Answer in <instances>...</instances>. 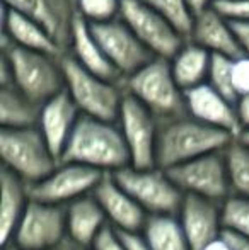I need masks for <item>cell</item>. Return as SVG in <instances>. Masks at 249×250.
I'll return each instance as SVG.
<instances>
[{
	"instance_id": "1",
	"label": "cell",
	"mask_w": 249,
	"mask_h": 250,
	"mask_svg": "<svg viewBox=\"0 0 249 250\" xmlns=\"http://www.w3.org/2000/svg\"><path fill=\"white\" fill-rule=\"evenodd\" d=\"M60 162H75L103 172L130 165V153L118 121L80 114Z\"/></svg>"
},
{
	"instance_id": "2",
	"label": "cell",
	"mask_w": 249,
	"mask_h": 250,
	"mask_svg": "<svg viewBox=\"0 0 249 250\" xmlns=\"http://www.w3.org/2000/svg\"><path fill=\"white\" fill-rule=\"evenodd\" d=\"M236 136L215 126L205 125L193 116L181 114L159 121L156 162L157 167L171 168L191 158L220 151Z\"/></svg>"
},
{
	"instance_id": "3",
	"label": "cell",
	"mask_w": 249,
	"mask_h": 250,
	"mask_svg": "<svg viewBox=\"0 0 249 250\" xmlns=\"http://www.w3.org/2000/svg\"><path fill=\"white\" fill-rule=\"evenodd\" d=\"M0 48L2 56L10 65L12 85L26 94L29 99L43 104L65 89L62 55L17 46L3 34Z\"/></svg>"
},
{
	"instance_id": "4",
	"label": "cell",
	"mask_w": 249,
	"mask_h": 250,
	"mask_svg": "<svg viewBox=\"0 0 249 250\" xmlns=\"http://www.w3.org/2000/svg\"><path fill=\"white\" fill-rule=\"evenodd\" d=\"M123 87L149 107L159 121L186 114L184 90L174 79L169 58L152 56L145 65L126 77Z\"/></svg>"
},
{
	"instance_id": "5",
	"label": "cell",
	"mask_w": 249,
	"mask_h": 250,
	"mask_svg": "<svg viewBox=\"0 0 249 250\" xmlns=\"http://www.w3.org/2000/svg\"><path fill=\"white\" fill-rule=\"evenodd\" d=\"M65 90L79 107L80 114L118 121L125 97L123 82L110 80L82 66L70 53L62 55Z\"/></svg>"
},
{
	"instance_id": "6",
	"label": "cell",
	"mask_w": 249,
	"mask_h": 250,
	"mask_svg": "<svg viewBox=\"0 0 249 250\" xmlns=\"http://www.w3.org/2000/svg\"><path fill=\"white\" fill-rule=\"evenodd\" d=\"M0 155L3 167L10 168L27 186L50 175L60 164L38 126L0 128Z\"/></svg>"
},
{
	"instance_id": "7",
	"label": "cell",
	"mask_w": 249,
	"mask_h": 250,
	"mask_svg": "<svg viewBox=\"0 0 249 250\" xmlns=\"http://www.w3.org/2000/svg\"><path fill=\"white\" fill-rule=\"evenodd\" d=\"M111 174L147 214H178L184 194L164 168L126 165Z\"/></svg>"
},
{
	"instance_id": "8",
	"label": "cell",
	"mask_w": 249,
	"mask_h": 250,
	"mask_svg": "<svg viewBox=\"0 0 249 250\" xmlns=\"http://www.w3.org/2000/svg\"><path fill=\"white\" fill-rule=\"evenodd\" d=\"M10 242L27 250H60L68 244L65 206L29 199Z\"/></svg>"
},
{
	"instance_id": "9",
	"label": "cell",
	"mask_w": 249,
	"mask_h": 250,
	"mask_svg": "<svg viewBox=\"0 0 249 250\" xmlns=\"http://www.w3.org/2000/svg\"><path fill=\"white\" fill-rule=\"evenodd\" d=\"M118 126L130 153V165L138 168L156 167L159 119L149 107L125 90Z\"/></svg>"
},
{
	"instance_id": "10",
	"label": "cell",
	"mask_w": 249,
	"mask_h": 250,
	"mask_svg": "<svg viewBox=\"0 0 249 250\" xmlns=\"http://www.w3.org/2000/svg\"><path fill=\"white\" fill-rule=\"evenodd\" d=\"M166 172L174 184L183 191V194L203 196L220 203L230 196L224 150L191 158L180 165L166 168Z\"/></svg>"
},
{
	"instance_id": "11",
	"label": "cell",
	"mask_w": 249,
	"mask_h": 250,
	"mask_svg": "<svg viewBox=\"0 0 249 250\" xmlns=\"http://www.w3.org/2000/svg\"><path fill=\"white\" fill-rule=\"evenodd\" d=\"M120 17L154 56L173 58L186 41L180 31L145 0H121Z\"/></svg>"
},
{
	"instance_id": "12",
	"label": "cell",
	"mask_w": 249,
	"mask_h": 250,
	"mask_svg": "<svg viewBox=\"0 0 249 250\" xmlns=\"http://www.w3.org/2000/svg\"><path fill=\"white\" fill-rule=\"evenodd\" d=\"M104 174L106 172L75 162H60L50 175L27 186L29 198L67 206L70 201L92 192Z\"/></svg>"
},
{
	"instance_id": "13",
	"label": "cell",
	"mask_w": 249,
	"mask_h": 250,
	"mask_svg": "<svg viewBox=\"0 0 249 250\" xmlns=\"http://www.w3.org/2000/svg\"><path fill=\"white\" fill-rule=\"evenodd\" d=\"M91 27L123 80L154 56L120 16L106 22L91 24Z\"/></svg>"
},
{
	"instance_id": "14",
	"label": "cell",
	"mask_w": 249,
	"mask_h": 250,
	"mask_svg": "<svg viewBox=\"0 0 249 250\" xmlns=\"http://www.w3.org/2000/svg\"><path fill=\"white\" fill-rule=\"evenodd\" d=\"M178 220L193 250H202L222 235V203L196 194H184Z\"/></svg>"
},
{
	"instance_id": "15",
	"label": "cell",
	"mask_w": 249,
	"mask_h": 250,
	"mask_svg": "<svg viewBox=\"0 0 249 250\" xmlns=\"http://www.w3.org/2000/svg\"><path fill=\"white\" fill-rule=\"evenodd\" d=\"M184 102L186 112L198 121L224 129L232 136H239L243 131L237 114V102L227 99L208 82L184 90Z\"/></svg>"
},
{
	"instance_id": "16",
	"label": "cell",
	"mask_w": 249,
	"mask_h": 250,
	"mask_svg": "<svg viewBox=\"0 0 249 250\" xmlns=\"http://www.w3.org/2000/svg\"><path fill=\"white\" fill-rule=\"evenodd\" d=\"M94 198L101 204L108 223L121 231H142L149 218L147 211L118 184L111 172L101 177L92 191Z\"/></svg>"
},
{
	"instance_id": "17",
	"label": "cell",
	"mask_w": 249,
	"mask_h": 250,
	"mask_svg": "<svg viewBox=\"0 0 249 250\" xmlns=\"http://www.w3.org/2000/svg\"><path fill=\"white\" fill-rule=\"evenodd\" d=\"M3 5L41 22L57 40L63 51H68L73 21L77 17L75 0H2Z\"/></svg>"
},
{
	"instance_id": "18",
	"label": "cell",
	"mask_w": 249,
	"mask_h": 250,
	"mask_svg": "<svg viewBox=\"0 0 249 250\" xmlns=\"http://www.w3.org/2000/svg\"><path fill=\"white\" fill-rule=\"evenodd\" d=\"M80 118V111L65 89L41 104L38 128L43 133L48 146L60 160L68 138Z\"/></svg>"
},
{
	"instance_id": "19",
	"label": "cell",
	"mask_w": 249,
	"mask_h": 250,
	"mask_svg": "<svg viewBox=\"0 0 249 250\" xmlns=\"http://www.w3.org/2000/svg\"><path fill=\"white\" fill-rule=\"evenodd\" d=\"M189 40L202 44L212 55H226L230 58H239L244 55L230 19H227L215 7H210L195 16Z\"/></svg>"
},
{
	"instance_id": "20",
	"label": "cell",
	"mask_w": 249,
	"mask_h": 250,
	"mask_svg": "<svg viewBox=\"0 0 249 250\" xmlns=\"http://www.w3.org/2000/svg\"><path fill=\"white\" fill-rule=\"evenodd\" d=\"M67 211V238L73 247L91 249L99 231L108 225L101 204L92 192L70 201L65 206Z\"/></svg>"
},
{
	"instance_id": "21",
	"label": "cell",
	"mask_w": 249,
	"mask_h": 250,
	"mask_svg": "<svg viewBox=\"0 0 249 250\" xmlns=\"http://www.w3.org/2000/svg\"><path fill=\"white\" fill-rule=\"evenodd\" d=\"M67 53H70L80 65L86 66L96 75L116 80V82H123V77L114 68V65L106 56L97 38L94 36L91 24L80 14H77L75 21H73L72 40H70V46Z\"/></svg>"
},
{
	"instance_id": "22",
	"label": "cell",
	"mask_w": 249,
	"mask_h": 250,
	"mask_svg": "<svg viewBox=\"0 0 249 250\" xmlns=\"http://www.w3.org/2000/svg\"><path fill=\"white\" fill-rule=\"evenodd\" d=\"M2 34L7 36L14 44L29 50L51 53V55H63L58 46L57 40L51 36V33L38 22L36 19L21 14L14 9H9L2 3Z\"/></svg>"
},
{
	"instance_id": "23",
	"label": "cell",
	"mask_w": 249,
	"mask_h": 250,
	"mask_svg": "<svg viewBox=\"0 0 249 250\" xmlns=\"http://www.w3.org/2000/svg\"><path fill=\"white\" fill-rule=\"evenodd\" d=\"M2 199H0V242L2 245L9 244L14 237L17 225L24 214L27 203H29V189L27 184L14 174L10 168L2 165Z\"/></svg>"
},
{
	"instance_id": "24",
	"label": "cell",
	"mask_w": 249,
	"mask_h": 250,
	"mask_svg": "<svg viewBox=\"0 0 249 250\" xmlns=\"http://www.w3.org/2000/svg\"><path fill=\"white\" fill-rule=\"evenodd\" d=\"M169 60L174 79L183 90L205 83L208 79L212 53L195 41L186 40L176 55Z\"/></svg>"
},
{
	"instance_id": "25",
	"label": "cell",
	"mask_w": 249,
	"mask_h": 250,
	"mask_svg": "<svg viewBox=\"0 0 249 250\" xmlns=\"http://www.w3.org/2000/svg\"><path fill=\"white\" fill-rule=\"evenodd\" d=\"M41 104L21 92L14 85H0V125L2 128L38 126Z\"/></svg>"
},
{
	"instance_id": "26",
	"label": "cell",
	"mask_w": 249,
	"mask_h": 250,
	"mask_svg": "<svg viewBox=\"0 0 249 250\" xmlns=\"http://www.w3.org/2000/svg\"><path fill=\"white\" fill-rule=\"evenodd\" d=\"M142 233L152 250H193L178 214H149Z\"/></svg>"
},
{
	"instance_id": "27",
	"label": "cell",
	"mask_w": 249,
	"mask_h": 250,
	"mask_svg": "<svg viewBox=\"0 0 249 250\" xmlns=\"http://www.w3.org/2000/svg\"><path fill=\"white\" fill-rule=\"evenodd\" d=\"M230 194L249 198V145L234 138L224 148Z\"/></svg>"
},
{
	"instance_id": "28",
	"label": "cell",
	"mask_w": 249,
	"mask_h": 250,
	"mask_svg": "<svg viewBox=\"0 0 249 250\" xmlns=\"http://www.w3.org/2000/svg\"><path fill=\"white\" fill-rule=\"evenodd\" d=\"M147 3L154 7L157 12H160L178 31L184 40H189L195 22L191 9L188 5V0H145Z\"/></svg>"
},
{
	"instance_id": "29",
	"label": "cell",
	"mask_w": 249,
	"mask_h": 250,
	"mask_svg": "<svg viewBox=\"0 0 249 250\" xmlns=\"http://www.w3.org/2000/svg\"><path fill=\"white\" fill-rule=\"evenodd\" d=\"M222 227L249 238V198L230 194L222 201Z\"/></svg>"
},
{
	"instance_id": "30",
	"label": "cell",
	"mask_w": 249,
	"mask_h": 250,
	"mask_svg": "<svg viewBox=\"0 0 249 250\" xmlns=\"http://www.w3.org/2000/svg\"><path fill=\"white\" fill-rule=\"evenodd\" d=\"M234 60L236 58H230V56H226V55H212L206 82H208L213 89L219 90L220 94H224L227 99L237 102L239 101V96H237L236 89H234V82H232Z\"/></svg>"
},
{
	"instance_id": "31",
	"label": "cell",
	"mask_w": 249,
	"mask_h": 250,
	"mask_svg": "<svg viewBox=\"0 0 249 250\" xmlns=\"http://www.w3.org/2000/svg\"><path fill=\"white\" fill-rule=\"evenodd\" d=\"M75 2L77 14H80L91 24L114 19L120 16L121 10V0H75Z\"/></svg>"
},
{
	"instance_id": "32",
	"label": "cell",
	"mask_w": 249,
	"mask_h": 250,
	"mask_svg": "<svg viewBox=\"0 0 249 250\" xmlns=\"http://www.w3.org/2000/svg\"><path fill=\"white\" fill-rule=\"evenodd\" d=\"M92 250H128L121 238L120 231L108 223L103 230L99 231V235L96 237V240L91 245Z\"/></svg>"
},
{
	"instance_id": "33",
	"label": "cell",
	"mask_w": 249,
	"mask_h": 250,
	"mask_svg": "<svg viewBox=\"0 0 249 250\" xmlns=\"http://www.w3.org/2000/svg\"><path fill=\"white\" fill-rule=\"evenodd\" d=\"M232 82H234V89H236L239 97L249 94V56L248 55H243L234 60Z\"/></svg>"
},
{
	"instance_id": "34",
	"label": "cell",
	"mask_w": 249,
	"mask_h": 250,
	"mask_svg": "<svg viewBox=\"0 0 249 250\" xmlns=\"http://www.w3.org/2000/svg\"><path fill=\"white\" fill-rule=\"evenodd\" d=\"M213 7L227 19L249 21V0H217Z\"/></svg>"
},
{
	"instance_id": "35",
	"label": "cell",
	"mask_w": 249,
	"mask_h": 250,
	"mask_svg": "<svg viewBox=\"0 0 249 250\" xmlns=\"http://www.w3.org/2000/svg\"><path fill=\"white\" fill-rule=\"evenodd\" d=\"M118 231H120L121 238H123L128 250H152L149 240H147L142 231H121V230H118Z\"/></svg>"
},
{
	"instance_id": "36",
	"label": "cell",
	"mask_w": 249,
	"mask_h": 250,
	"mask_svg": "<svg viewBox=\"0 0 249 250\" xmlns=\"http://www.w3.org/2000/svg\"><path fill=\"white\" fill-rule=\"evenodd\" d=\"M230 24H232V29H234V33H236L237 41H239L241 50H243L244 55L249 56V21L230 19Z\"/></svg>"
},
{
	"instance_id": "37",
	"label": "cell",
	"mask_w": 249,
	"mask_h": 250,
	"mask_svg": "<svg viewBox=\"0 0 249 250\" xmlns=\"http://www.w3.org/2000/svg\"><path fill=\"white\" fill-rule=\"evenodd\" d=\"M222 235H224V238L229 242L232 250H249V238L244 237V235L234 233V231H229V230H222Z\"/></svg>"
},
{
	"instance_id": "38",
	"label": "cell",
	"mask_w": 249,
	"mask_h": 250,
	"mask_svg": "<svg viewBox=\"0 0 249 250\" xmlns=\"http://www.w3.org/2000/svg\"><path fill=\"white\" fill-rule=\"evenodd\" d=\"M236 105H237V114H239L241 128L248 129L249 128V94L239 97Z\"/></svg>"
},
{
	"instance_id": "39",
	"label": "cell",
	"mask_w": 249,
	"mask_h": 250,
	"mask_svg": "<svg viewBox=\"0 0 249 250\" xmlns=\"http://www.w3.org/2000/svg\"><path fill=\"white\" fill-rule=\"evenodd\" d=\"M215 2L217 0H188V5H189V9H191L193 16H198L200 12H203V10L215 5Z\"/></svg>"
},
{
	"instance_id": "40",
	"label": "cell",
	"mask_w": 249,
	"mask_h": 250,
	"mask_svg": "<svg viewBox=\"0 0 249 250\" xmlns=\"http://www.w3.org/2000/svg\"><path fill=\"white\" fill-rule=\"evenodd\" d=\"M202 250H232V249H230L229 242L224 238V235H220V237L213 238L212 242H208Z\"/></svg>"
},
{
	"instance_id": "41",
	"label": "cell",
	"mask_w": 249,
	"mask_h": 250,
	"mask_svg": "<svg viewBox=\"0 0 249 250\" xmlns=\"http://www.w3.org/2000/svg\"><path fill=\"white\" fill-rule=\"evenodd\" d=\"M236 138H239L243 143H246V145H249V128H248V129H243V131L239 133V136H236Z\"/></svg>"
},
{
	"instance_id": "42",
	"label": "cell",
	"mask_w": 249,
	"mask_h": 250,
	"mask_svg": "<svg viewBox=\"0 0 249 250\" xmlns=\"http://www.w3.org/2000/svg\"><path fill=\"white\" fill-rule=\"evenodd\" d=\"M2 250H27V249H23V247H19L17 244H14V242H9V244L2 245Z\"/></svg>"
},
{
	"instance_id": "43",
	"label": "cell",
	"mask_w": 249,
	"mask_h": 250,
	"mask_svg": "<svg viewBox=\"0 0 249 250\" xmlns=\"http://www.w3.org/2000/svg\"><path fill=\"white\" fill-rule=\"evenodd\" d=\"M60 250H72V245H70V244H67V245H63V247H62Z\"/></svg>"
},
{
	"instance_id": "44",
	"label": "cell",
	"mask_w": 249,
	"mask_h": 250,
	"mask_svg": "<svg viewBox=\"0 0 249 250\" xmlns=\"http://www.w3.org/2000/svg\"><path fill=\"white\" fill-rule=\"evenodd\" d=\"M72 250H92V249H84V247H73V245H72Z\"/></svg>"
}]
</instances>
